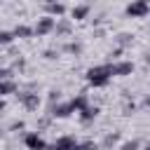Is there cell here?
Segmentation results:
<instances>
[{
    "instance_id": "6da1fadb",
    "label": "cell",
    "mask_w": 150,
    "mask_h": 150,
    "mask_svg": "<svg viewBox=\"0 0 150 150\" xmlns=\"http://www.w3.org/2000/svg\"><path fill=\"white\" fill-rule=\"evenodd\" d=\"M110 75H115L112 66H101V68H91V70H89V82H91L94 87H103V84L108 82V77H110Z\"/></svg>"
},
{
    "instance_id": "7a4b0ae2",
    "label": "cell",
    "mask_w": 150,
    "mask_h": 150,
    "mask_svg": "<svg viewBox=\"0 0 150 150\" xmlns=\"http://www.w3.org/2000/svg\"><path fill=\"white\" fill-rule=\"evenodd\" d=\"M127 14H131V16H145L148 14V5L145 2H134V5L127 7Z\"/></svg>"
},
{
    "instance_id": "3957f363",
    "label": "cell",
    "mask_w": 150,
    "mask_h": 150,
    "mask_svg": "<svg viewBox=\"0 0 150 150\" xmlns=\"http://www.w3.org/2000/svg\"><path fill=\"white\" fill-rule=\"evenodd\" d=\"M26 145H28L30 150H45V141H42V138H38L35 134L26 136Z\"/></svg>"
},
{
    "instance_id": "277c9868",
    "label": "cell",
    "mask_w": 150,
    "mask_h": 150,
    "mask_svg": "<svg viewBox=\"0 0 150 150\" xmlns=\"http://www.w3.org/2000/svg\"><path fill=\"white\" fill-rule=\"evenodd\" d=\"M54 150H77V145H75L73 138H59L54 143Z\"/></svg>"
},
{
    "instance_id": "5b68a950",
    "label": "cell",
    "mask_w": 150,
    "mask_h": 150,
    "mask_svg": "<svg viewBox=\"0 0 150 150\" xmlns=\"http://www.w3.org/2000/svg\"><path fill=\"white\" fill-rule=\"evenodd\" d=\"M52 26H54V19H49V16H45L38 26H35V33H47V30H52Z\"/></svg>"
},
{
    "instance_id": "8992f818",
    "label": "cell",
    "mask_w": 150,
    "mask_h": 150,
    "mask_svg": "<svg viewBox=\"0 0 150 150\" xmlns=\"http://www.w3.org/2000/svg\"><path fill=\"white\" fill-rule=\"evenodd\" d=\"M115 75H124V73H131V63H120V66H112Z\"/></svg>"
},
{
    "instance_id": "52a82bcc",
    "label": "cell",
    "mask_w": 150,
    "mask_h": 150,
    "mask_svg": "<svg viewBox=\"0 0 150 150\" xmlns=\"http://www.w3.org/2000/svg\"><path fill=\"white\" fill-rule=\"evenodd\" d=\"M87 12H89V7H75V9H73V16H75V19H82Z\"/></svg>"
},
{
    "instance_id": "ba28073f",
    "label": "cell",
    "mask_w": 150,
    "mask_h": 150,
    "mask_svg": "<svg viewBox=\"0 0 150 150\" xmlns=\"http://www.w3.org/2000/svg\"><path fill=\"white\" fill-rule=\"evenodd\" d=\"M16 35H21V38H26V35H30V28H26V26H16V30H14Z\"/></svg>"
},
{
    "instance_id": "9c48e42d",
    "label": "cell",
    "mask_w": 150,
    "mask_h": 150,
    "mask_svg": "<svg viewBox=\"0 0 150 150\" xmlns=\"http://www.w3.org/2000/svg\"><path fill=\"white\" fill-rule=\"evenodd\" d=\"M136 148H138V143H136V141H131V143H124V148H122V150H136Z\"/></svg>"
},
{
    "instance_id": "30bf717a",
    "label": "cell",
    "mask_w": 150,
    "mask_h": 150,
    "mask_svg": "<svg viewBox=\"0 0 150 150\" xmlns=\"http://www.w3.org/2000/svg\"><path fill=\"white\" fill-rule=\"evenodd\" d=\"M49 9L56 12V14H61V12H63V5H49Z\"/></svg>"
},
{
    "instance_id": "8fae6325",
    "label": "cell",
    "mask_w": 150,
    "mask_h": 150,
    "mask_svg": "<svg viewBox=\"0 0 150 150\" xmlns=\"http://www.w3.org/2000/svg\"><path fill=\"white\" fill-rule=\"evenodd\" d=\"M12 91V84L9 82H2V94H9Z\"/></svg>"
},
{
    "instance_id": "7c38bea8",
    "label": "cell",
    "mask_w": 150,
    "mask_h": 150,
    "mask_svg": "<svg viewBox=\"0 0 150 150\" xmlns=\"http://www.w3.org/2000/svg\"><path fill=\"white\" fill-rule=\"evenodd\" d=\"M77 150H96V148H94V145H91V143H87V145H80V148H77Z\"/></svg>"
}]
</instances>
